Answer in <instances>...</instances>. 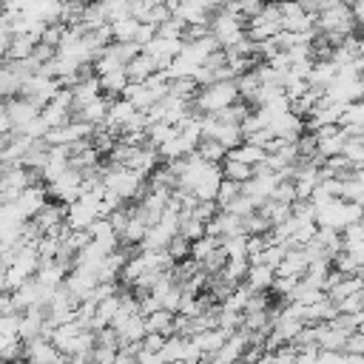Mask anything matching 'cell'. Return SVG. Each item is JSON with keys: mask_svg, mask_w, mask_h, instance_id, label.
Masks as SVG:
<instances>
[{"mask_svg": "<svg viewBox=\"0 0 364 364\" xmlns=\"http://www.w3.org/2000/svg\"><path fill=\"white\" fill-rule=\"evenodd\" d=\"M102 182L122 202H139L145 196V191H148V176H142L139 171H131L125 165H117V162H105L102 165Z\"/></svg>", "mask_w": 364, "mask_h": 364, "instance_id": "obj_1", "label": "cell"}, {"mask_svg": "<svg viewBox=\"0 0 364 364\" xmlns=\"http://www.w3.org/2000/svg\"><path fill=\"white\" fill-rule=\"evenodd\" d=\"M239 100V85L236 80H216L199 88V94L193 97V111L199 114H219L228 105H233Z\"/></svg>", "mask_w": 364, "mask_h": 364, "instance_id": "obj_2", "label": "cell"}, {"mask_svg": "<svg viewBox=\"0 0 364 364\" xmlns=\"http://www.w3.org/2000/svg\"><path fill=\"white\" fill-rule=\"evenodd\" d=\"M316 31L338 34V37H350V34H355L358 26H355L350 0H333V3H327V6L316 14Z\"/></svg>", "mask_w": 364, "mask_h": 364, "instance_id": "obj_3", "label": "cell"}, {"mask_svg": "<svg viewBox=\"0 0 364 364\" xmlns=\"http://www.w3.org/2000/svg\"><path fill=\"white\" fill-rule=\"evenodd\" d=\"M364 216V205H355V202H347L341 196H333L324 208L316 210V225L318 228H333V230H344L355 222H361Z\"/></svg>", "mask_w": 364, "mask_h": 364, "instance_id": "obj_4", "label": "cell"}, {"mask_svg": "<svg viewBox=\"0 0 364 364\" xmlns=\"http://www.w3.org/2000/svg\"><path fill=\"white\" fill-rule=\"evenodd\" d=\"M245 23H247L245 17H239V14L228 11L225 6H222V9H216V11H213V17H210V34L216 37L219 48H230V46H236L242 37H247Z\"/></svg>", "mask_w": 364, "mask_h": 364, "instance_id": "obj_5", "label": "cell"}, {"mask_svg": "<svg viewBox=\"0 0 364 364\" xmlns=\"http://www.w3.org/2000/svg\"><path fill=\"white\" fill-rule=\"evenodd\" d=\"M245 28H247V37H250L253 43L273 40V37L282 31V14H279V3L267 0V3L262 6V11H259V14H253V17L245 23Z\"/></svg>", "mask_w": 364, "mask_h": 364, "instance_id": "obj_6", "label": "cell"}, {"mask_svg": "<svg viewBox=\"0 0 364 364\" xmlns=\"http://www.w3.org/2000/svg\"><path fill=\"white\" fill-rule=\"evenodd\" d=\"M23 358L26 364H68V355H63L48 336L23 341Z\"/></svg>", "mask_w": 364, "mask_h": 364, "instance_id": "obj_7", "label": "cell"}, {"mask_svg": "<svg viewBox=\"0 0 364 364\" xmlns=\"http://www.w3.org/2000/svg\"><path fill=\"white\" fill-rule=\"evenodd\" d=\"M40 117L48 122V128H60V125L71 122V119H74V94H71V88H60V91L43 105Z\"/></svg>", "mask_w": 364, "mask_h": 364, "instance_id": "obj_8", "label": "cell"}, {"mask_svg": "<svg viewBox=\"0 0 364 364\" xmlns=\"http://www.w3.org/2000/svg\"><path fill=\"white\" fill-rule=\"evenodd\" d=\"M313 134H316V145H318V151H316V162H318V165H321L327 156H338V154L344 151L347 139H350V134H347L344 125H324V128H318V131H313Z\"/></svg>", "mask_w": 364, "mask_h": 364, "instance_id": "obj_9", "label": "cell"}, {"mask_svg": "<svg viewBox=\"0 0 364 364\" xmlns=\"http://www.w3.org/2000/svg\"><path fill=\"white\" fill-rule=\"evenodd\" d=\"M46 188H48V196H51V199L71 205L74 199L82 196V171H77V168L68 165V168H65L54 182H48Z\"/></svg>", "mask_w": 364, "mask_h": 364, "instance_id": "obj_10", "label": "cell"}, {"mask_svg": "<svg viewBox=\"0 0 364 364\" xmlns=\"http://www.w3.org/2000/svg\"><path fill=\"white\" fill-rule=\"evenodd\" d=\"M247 344H250V333L239 327V330H233L225 338V344L213 355H208V364H239L242 355H245V350H247Z\"/></svg>", "mask_w": 364, "mask_h": 364, "instance_id": "obj_11", "label": "cell"}, {"mask_svg": "<svg viewBox=\"0 0 364 364\" xmlns=\"http://www.w3.org/2000/svg\"><path fill=\"white\" fill-rule=\"evenodd\" d=\"M46 202H48V188L40 185V182H34V185H28V188L20 191V196L14 199V208H17V213L23 219H34L46 208Z\"/></svg>", "mask_w": 364, "mask_h": 364, "instance_id": "obj_12", "label": "cell"}, {"mask_svg": "<svg viewBox=\"0 0 364 364\" xmlns=\"http://www.w3.org/2000/svg\"><path fill=\"white\" fill-rule=\"evenodd\" d=\"M3 108H6V117H9V122H11V131H23V128L40 114V108H37L31 100L20 97V94L3 100Z\"/></svg>", "mask_w": 364, "mask_h": 364, "instance_id": "obj_13", "label": "cell"}, {"mask_svg": "<svg viewBox=\"0 0 364 364\" xmlns=\"http://www.w3.org/2000/svg\"><path fill=\"white\" fill-rule=\"evenodd\" d=\"M65 202H57V199H51V202H46V208L34 216V225L43 230V233H51V236H60L63 233V228H65Z\"/></svg>", "mask_w": 364, "mask_h": 364, "instance_id": "obj_14", "label": "cell"}, {"mask_svg": "<svg viewBox=\"0 0 364 364\" xmlns=\"http://www.w3.org/2000/svg\"><path fill=\"white\" fill-rule=\"evenodd\" d=\"M136 114H139V108H136L134 102H128L125 97H117V100H111V105H108V114H105V122H102V125L119 136V131H122V128H125Z\"/></svg>", "mask_w": 364, "mask_h": 364, "instance_id": "obj_15", "label": "cell"}, {"mask_svg": "<svg viewBox=\"0 0 364 364\" xmlns=\"http://www.w3.org/2000/svg\"><path fill=\"white\" fill-rule=\"evenodd\" d=\"M313 327H316V344H318V350H341L344 353V341L350 336L347 327H341L336 318L333 321L313 324Z\"/></svg>", "mask_w": 364, "mask_h": 364, "instance_id": "obj_16", "label": "cell"}, {"mask_svg": "<svg viewBox=\"0 0 364 364\" xmlns=\"http://www.w3.org/2000/svg\"><path fill=\"white\" fill-rule=\"evenodd\" d=\"M307 267H310L307 250L304 247H287L282 262L276 264V276H296V279H301L307 273Z\"/></svg>", "mask_w": 364, "mask_h": 364, "instance_id": "obj_17", "label": "cell"}, {"mask_svg": "<svg viewBox=\"0 0 364 364\" xmlns=\"http://www.w3.org/2000/svg\"><path fill=\"white\" fill-rule=\"evenodd\" d=\"M122 97L128 100V102H134L139 111H148L154 102H159L162 100V94L145 80V82H128V88L122 91Z\"/></svg>", "mask_w": 364, "mask_h": 364, "instance_id": "obj_18", "label": "cell"}, {"mask_svg": "<svg viewBox=\"0 0 364 364\" xmlns=\"http://www.w3.org/2000/svg\"><path fill=\"white\" fill-rule=\"evenodd\" d=\"M108 105H111V100H108L105 94H100V97H94L91 102L80 105V108L74 111V117H77V119H82V122H91V125L97 128V125H102V122H105Z\"/></svg>", "mask_w": 364, "mask_h": 364, "instance_id": "obj_19", "label": "cell"}, {"mask_svg": "<svg viewBox=\"0 0 364 364\" xmlns=\"http://www.w3.org/2000/svg\"><path fill=\"white\" fill-rule=\"evenodd\" d=\"M230 333H225L222 327H208V330H199V333H193L191 338H193V344L199 347V353L205 355V361H208V355H213L222 344H225V338H228Z\"/></svg>", "mask_w": 364, "mask_h": 364, "instance_id": "obj_20", "label": "cell"}, {"mask_svg": "<svg viewBox=\"0 0 364 364\" xmlns=\"http://www.w3.org/2000/svg\"><path fill=\"white\" fill-rule=\"evenodd\" d=\"M159 68H156V60L148 54V51H139L131 63H125V74H128V80L131 82H145L151 74H156Z\"/></svg>", "mask_w": 364, "mask_h": 364, "instance_id": "obj_21", "label": "cell"}, {"mask_svg": "<svg viewBox=\"0 0 364 364\" xmlns=\"http://www.w3.org/2000/svg\"><path fill=\"white\" fill-rule=\"evenodd\" d=\"M341 199L364 205V168H353L347 176H341Z\"/></svg>", "mask_w": 364, "mask_h": 364, "instance_id": "obj_22", "label": "cell"}, {"mask_svg": "<svg viewBox=\"0 0 364 364\" xmlns=\"http://www.w3.org/2000/svg\"><path fill=\"white\" fill-rule=\"evenodd\" d=\"M100 77V88H102V94L108 97V100H117V97H122V91L128 88V74H125V68H114V71H105V74H97Z\"/></svg>", "mask_w": 364, "mask_h": 364, "instance_id": "obj_23", "label": "cell"}, {"mask_svg": "<svg viewBox=\"0 0 364 364\" xmlns=\"http://www.w3.org/2000/svg\"><path fill=\"white\" fill-rule=\"evenodd\" d=\"M336 74H338V68H336L333 60H313V65H310V71H307V82H310L313 88H327Z\"/></svg>", "mask_w": 364, "mask_h": 364, "instance_id": "obj_24", "label": "cell"}, {"mask_svg": "<svg viewBox=\"0 0 364 364\" xmlns=\"http://www.w3.org/2000/svg\"><path fill=\"white\" fill-rule=\"evenodd\" d=\"M273 282H276V270L270 267V264H250V270H247V279H245V284L250 287V290H270L273 287Z\"/></svg>", "mask_w": 364, "mask_h": 364, "instance_id": "obj_25", "label": "cell"}, {"mask_svg": "<svg viewBox=\"0 0 364 364\" xmlns=\"http://www.w3.org/2000/svg\"><path fill=\"white\" fill-rule=\"evenodd\" d=\"M228 156L230 159H242V162H247V165H262L264 159H267V148H262V145H253V142H242V145H236V148H230L228 151Z\"/></svg>", "mask_w": 364, "mask_h": 364, "instance_id": "obj_26", "label": "cell"}, {"mask_svg": "<svg viewBox=\"0 0 364 364\" xmlns=\"http://www.w3.org/2000/svg\"><path fill=\"white\" fill-rule=\"evenodd\" d=\"M253 173H256V168H253V165H247V162H242V159H230V156H225V159H222V176H225V179H230V182L245 185Z\"/></svg>", "mask_w": 364, "mask_h": 364, "instance_id": "obj_27", "label": "cell"}, {"mask_svg": "<svg viewBox=\"0 0 364 364\" xmlns=\"http://www.w3.org/2000/svg\"><path fill=\"white\" fill-rule=\"evenodd\" d=\"M173 321H176V313L159 307L154 310L151 316H145V324H148V333H162V336H173Z\"/></svg>", "mask_w": 364, "mask_h": 364, "instance_id": "obj_28", "label": "cell"}, {"mask_svg": "<svg viewBox=\"0 0 364 364\" xmlns=\"http://www.w3.org/2000/svg\"><path fill=\"white\" fill-rule=\"evenodd\" d=\"M37 43H40V40H37L34 34H14L6 60H26V57H31L34 48H37Z\"/></svg>", "mask_w": 364, "mask_h": 364, "instance_id": "obj_29", "label": "cell"}, {"mask_svg": "<svg viewBox=\"0 0 364 364\" xmlns=\"http://www.w3.org/2000/svg\"><path fill=\"white\" fill-rule=\"evenodd\" d=\"M136 31H139V20L136 17H122V20L111 23L114 43H136Z\"/></svg>", "mask_w": 364, "mask_h": 364, "instance_id": "obj_30", "label": "cell"}, {"mask_svg": "<svg viewBox=\"0 0 364 364\" xmlns=\"http://www.w3.org/2000/svg\"><path fill=\"white\" fill-rule=\"evenodd\" d=\"M222 245V239H216V236H210V233H205L202 239H196V242H191V259H196L199 264H205V259L216 250Z\"/></svg>", "mask_w": 364, "mask_h": 364, "instance_id": "obj_31", "label": "cell"}, {"mask_svg": "<svg viewBox=\"0 0 364 364\" xmlns=\"http://www.w3.org/2000/svg\"><path fill=\"white\" fill-rule=\"evenodd\" d=\"M97 3H100V9H102V14H105L108 23H117L122 17H131V0H97Z\"/></svg>", "mask_w": 364, "mask_h": 364, "instance_id": "obj_32", "label": "cell"}, {"mask_svg": "<svg viewBox=\"0 0 364 364\" xmlns=\"http://www.w3.org/2000/svg\"><path fill=\"white\" fill-rule=\"evenodd\" d=\"M196 154H199L202 159H208V162H222V159L228 156V148H222L216 139L202 136V139H199V145H196Z\"/></svg>", "mask_w": 364, "mask_h": 364, "instance_id": "obj_33", "label": "cell"}, {"mask_svg": "<svg viewBox=\"0 0 364 364\" xmlns=\"http://www.w3.org/2000/svg\"><path fill=\"white\" fill-rule=\"evenodd\" d=\"M14 358H23V341L17 336H6L0 333V361H14Z\"/></svg>", "mask_w": 364, "mask_h": 364, "instance_id": "obj_34", "label": "cell"}, {"mask_svg": "<svg viewBox=\"0 0 364 364\" xmlns=\"http://www.w3.org/2000/svg\"><path fill=\"white\" fill-rule=\"evenodd\" d=\"M205 228H208V225H205L202 219L191 216V213H188V216H182V222H179V233H182L188 242H196V239H202V236L208 233Z\"/></svg>", "mask_w": 364, "mask_h": 364, "instance_id": "obj_35", "label": "cell"}, {"mask_svg": "<svg viewBox=\"0 0 364 364\" xmlns=\"http://www.w3.org/2000/svg\"><path fill=\"white\" fill-rule=\"evenodd\" d=\"M341 154L353 168H364V136H350Z\"/></svg>", "mask_w": 364, "mask_h": 364, "instance_id": "obj_36", "label": "cell"}, {"mask_svg": "<svg viewBox=\"0 0 364 364\" xmlns=\"http://www.w3.org/2000/svg\"><path fill=\"white\" fill-rule=\"evenodd\" d=\"M168 253H171V259L173 262H182V259H188L191 256V242L182 236V233H176L171 242H168V247H165Z\"/></svg>", "mask_w": 364, "mask_h": 364, "instance_id": "obj_37", "label": "cell"}, {"mask_svg": "<svg viewBox=\"0 0 364 364\" xmlns=\"http://www.w3.org/2000/svg\"><path fill=\"white\" fill-rule=\"evenodd\" d=\"M242 193V185L239 182H230V179H222V185H219V193H216V205L219 208H225L230 199H236Z\"/></svg>", "mask_w": 364, "mask_h": 364, "instance_id": "obj_38", "label": "cell"}, {"mask_svg": "<svg viewBox=\"0 0 364 364\" xmlns=\"http://www.w3.org/2000/svg\"><path fill=\"white\" fill-rule=\"evenodd\" d=\"M20 134H26V136H31V139H46V134H48V122L37 114V117H34V119L20 131Z\"/></svg>", "mask_w": 364, "mask_h": 364, "instance_id": "obj_39", "label": "cell"}, {"mask_svg": "<svg viewBox=\"0 0 364 364\" xmlns=\"http://www.w3.org/2000/svg\"><path fill=\"white\" fill-rule=\"evenodd\" d=\"M344 353L350 355H364V330H353L344 341Z\"/></svg>", "mask_w": 364, "mask_h": 364, "instance_id": "obj_40", "label": "cell"}, {"mask_svg": "<svg viewBox=\"0 0 364 364\" xmlns=\"http://www.w3.org/2000/svg\"><path fill=\"white\" fill-rule=\"evenodd\" d=\"M165 338H168V336H162V333H148V336L142 338V350H148V353H159L162 344H165Z\"/></svg>", "mask_w": 364, "mask_h": 364, "instance_id": "obj_41", "label": "cell"}, {"mask_svg": "<svg viewBox=\"0 0 364 364\" xmlns=\"http://www.w3.org/2000/svg\"><path fill=\"white\" fill-rule=\"evenodd\" d=\"M341 361H344L341 350H318L316 355V364H341Z\"/></svg>", "mask_w": 364, "mask_h": 364, "instance_id": "obj_42", "label": "cell"}, {"mask_svg": "<svg viewBox=\"0 0 364 364\" xmlns=\"http://www.w3.org/2000/svg\"><path fill=\"white\" fill-rule=\"evenodd\" d=\"M60 3H77V6H85V3H91V0H60Z\"/></svg>", "mask_w": 364, "mask_h": 364, "instance_id": "obj_43", "label": "cell"}, {"mask_svg": "<svg viewBox=\"0 0 364 364\" xmlns=\"http://www.w3.org/2000/svg\"><path fill=\"white\" fill-rule=\"evenodd\" d=\"M6 168H9V165H6L3 159H0V176H3V171H6Z\"/></svg>", "mask_w": 364, "mask_h": 364, "instance_id": "obj_44", "label": "cell"}, {"mask_svg": "<svg viewBox=\"0 0 364 364\" xmlns=\"http://www.w3.org/2000/svg\"><path fill=\"white\" fill-rule=\"evenodd\" d=\"M0 364H6V361H0Z\"/></svg>", "mask_w": 364, "mask_h": 364, "instance_id": "obj_45", "label": "cell"}]
</instances>
